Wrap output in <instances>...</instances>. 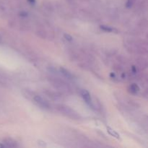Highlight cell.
I'll return each instance as SVG.
<instances>
[{
  "mask_svg": "<svg viewBox=\"0 0 148 148\" xmlns=\"http://www.w3.org/2000/svg\"><path fill=\"white\" fill-rule=\"evenodd\" d=\"M38 145L41 146V147H46V146H47V144L46 143V142L40 140H38Z\"/></svg>",
  "mask_w": 148,
  "mask_h": 148,
  "instance_id": "12",
  "label": "cell"
},
{
  "mask_svg": "<svg viewBox=\"0 0 148 148\" xmlns=\"http://www.w3.org/2000/svg\"><path fill=\"white\" fill-rule=\"evenodd\" d=\"M4 143L3 144L7 147H17V143L15 140L12 138H6L3 140Z\"/></svg>",
  "mask_w": 148,
  "mask_h": 148,
  "instance_id": "6",
  "label": "cell"
},
{
  "mask_svg": "<svg viewBox=\"0 0 148 148\" xmlns=\"http://www.w3.org/2000/svg\"><path fill=\"white\" fill-rule=\"evenodd\" d=\"M56 108L63 115L66 116V117H69L72 119L79 120L80 119L79 114L76 111L67 106L63 105V104H57L56 106Z\"/></svg>",
  "mask_w": 148,
  "mask_h": 148,
  "instance_id": "1",
  "label": "cell"
},
{
  "mask_svg": "<svg viewBox=\"0 0 148 148\" xmlns=\"http://www.w3.org/2000/svg\"><path fill=\"white\" fill-rule=\"evenodd\" d=\"M49 95L50 98H51L52 99H53V100H58L59 98H60L59 95H58L57 93H56V92H49Z\"/></svg>",
  "mask_w": 148,
  "mask_h": 148,
  "instance_id": "10",
  "label": "cell"
},
{
  "mask_svg": "<svg viewBox=\"0 0 148 148\" xmlns=\"http://www.w3.org/2000/svg\"><path fill=\"white\" fill-rule=\"evenodd\" d=\"M34 101L39 106H40L41 108H44V109H50L51 108V105L46 99H44L43 98H42L40 95H36L34 97Z\"/></svg>",
  "mask_w": 148,
  "mask_h": 148,
  "instance_id": "3",
  "label": "cell"
},
{
  "mask_svg": "<svg viewBox=\"0 0 148 148\" xmlns=\"http://www.w3.org/2000/svg\"><path fill=\"white\" fill-rule=\"evenodd\" d=\"M129 90H130V92H131V93L137 94V92H140V88L137 83H132L130 85V87H129Z\"/></svg>",
  "mask_w": 148,
  "mask_h": 148,
  "instance_id": "7",
  "label": "cell"
},
{
  "mask_svg": "<svg viewBox=\"0 0 148 148\" xmlns=\"http://www.w3.org/2000/svg\"><path fill=\"white\" fill-rule=\"evenodd\" d=\"M59 71H60V73L63 75L64 77H66V79H75V76L74 75H72V73H71L68 69H65L64 67H60L59 69Z\"/></svg>",
  "mask_w": 148,
  "mask_h": 148,
  "instance_id": "5",
  "label": "cell"
},
{
  "mask_svg": "<svg viewBox=\"0 0 148 148\" xmlns=\"http://www.w3.org/2000/svg\"><path fill=\"white\" fill-rule=\"evenodd\" d=\"M49 81L52 84L53 86H54L59 90L62 91L63 92H71V88L66 82H64L62 79L56 77H50Z\"/></svg>",
  "mask_w": 148,
  "mask_h": 148,
  "instance_id": "2",
  "label": "cell"
},
{
  "mask_svg": "<svg viewBox=\"0 0 148 148\" xmlns=\"http://www.w3.org/2000/svg\"><path fill=\"white\" fill-rule=\"evenodd\" d=\"M27 1L31 4H35L36 3V0H27Z\"/></svg>",
  "mask_w": 148,
  "mask_h": 148,
  "instance_id": "14",
  "label": "cell"
},
{
  "mask_svg": "<svg viewBox=\"0 0 148 148\" xmlns=\"http://www.w3.org/2000/svg\"><path fill=\"white\" fill-rule=\"evenodd\" d=\"M3 147H5V145L2 143H0V148H3Z\"/></svg>",
  "mask_w": 148,
  "mask_h": 148,
  "instance_id": "15",
  "label": "cell"
},
{
  "mask_svg": "<svg viewBox=\"0 0 148 148\" xmlns=\"http://www.w3.org/2000/svg\"><path fill=\"white\" fill-rule=\"evenodd\" d=\"M80 94L81 95H82V98L84 99V101H85V103H86L90 107L93 108V103H92L90 93L88 92V90H82L80 92Z\"/></svg>",
  "mask_w": 148,
  "mask_h": 148,
  "instance_id": "4",
  "label": "cell"
},
{
  "mask_svg": "<svg viewBox=\"0 0 148 148\" xmlns=\"http://www.w3.org/2000/svg\"><path fill=\"white\" fill-rule=\"evenodd\" d=\"M132 73H134V74L137 73V67H136L135 66H132Z\"/></svg>",
  "mask_w": 148,
  "mask_h": 148,
  "instance_id": "13",
  "label": "cell"
},
{
  "mask_svg": "<svg viewBox=\"0 0 148 148\" xmlns=\"http://www.w3.org/2000/svg\"><path fill=\"white\" fill-rule=\"evenodd\" d=\"M106 130H107V132H108V133L110 134V135L112 136V137H115V138H116L117 140H121V137H120L119 134L116 131L114 130L112 128H111L110 127H107Z\"/></svg>",
  "mask_w": 148,
  "mask_h": 148,
  "instance_id": "9",
  "label": "cell"
},
{
  "mask_svg": "<svg viewBox=\"0 0 148 148\" xmlns=\"http://www.w3.org/2000/svg\"><path fill=\"white\" fill-rule=\"evenodd\" d=\"M100 28L102 30H103V31L107 32V33H118V30H117L116 29L114 28V27H110V26L108 25H103L100 26Z\"/></svg>",
  "mask_w": 148,
  "mask_h": 148,
  "instance_id": "8",
  "label": "cell"
},
{
  "mask_svg": "<svg viewBox=\"0 0 148 148\" xmlns=\"http://www.w3.org/2000/svg\"><path fill=\"white\" fill-rule=\"evenodd\" d=\"M64 38L66 39V40H69V41H72V40H73V38H72L69 34H67V33H65V34L64 35Z\"/></svg>",
  "mask_w": 148,
  "mask_h": 148,
  "instance_id": "11",
  "label": "cell"
}]
</instances>
